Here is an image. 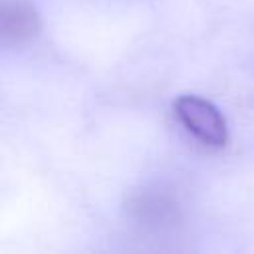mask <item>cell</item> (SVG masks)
<instances>
[{
    "instance_id": "cell-1",
    "label": "cell",
    "mask_w": 254,
    "mask_h": 254,
    "mask_svg": "<svg viewBox=\"0 0 254 254\" xmlns=\"http://www.w3.org/2000/svg\"><path fill=\"white\" fill-rule=\"evenodd\" d=\"M173 111L181 125L202 145L222 149L228 143V127L220 109L198 95H179L173 101Z\"/></svg>"
},
{
    "instance_id": "cell-2",
    "label": "cell",
    "mask_w": 254,
    "mask_h": 254,
    "mask_svg": "<svg viewBox=\"0 0 254 254\" xmlns=\"http://www.w3.org/2000/svg\"><path fill=\"white\" fill-rule=\"evenodd\" d=\"M40 30V18L32 4L26 0L4 2L0 14V32L4 42L20 44L36 36Z\"/></svg>"
}]
</instances>
